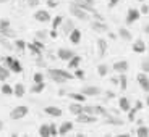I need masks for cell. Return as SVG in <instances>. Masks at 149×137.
I'll return each instance as SVG.
<instances>
[{"label": "cell", "instance_id": "1", "mask_svg": "<svg viewBox=\"0 0 149 137\" xmlns=\"http://www.w3.org/2000/svg\"><path fill=\"white\" fill-rule=\"evenodd\" d=\"M83 111L89 113V115H96V116H107L109 115V111L104 107H101V105H88V107L83 105Z\"/></svg>", "mask_w": 149, "mask_h": 137}, {"label": "cell", "instance_id": "2", "mask_svg": "<svg viewBox=\"0 0 149 137\" xmlns=\"http://www.w3.org/2000/svg\"><path fill=\"white\" fill-rule=\"evenodd\" d=\"M29 113V108L26 105H19V107H15L13 110L10 111V118L11 119H21Z\"/></svg>", "mask_w": 149, "mask_h": 137}, {"label": "cell", "instance_id": "3", "mask_svg": "<svg viewBox=\"0 0 149 137\" xmlns=\"http://www.w3.org/2000/svg\"><path fill=\"white\" fill-rule=\"evenodd\" d=\"M70 13L74 16V18L81 19V21H86V19H89V13H88V11H84L83 8H79L78 5H74V3H71V5H70Z\"/></svg>", "mask_w": 149, "mask_h": 137}, {"label": "cell", "instance_id": "4", "mask_svg": "<svg viewBox=\"0 0 149 137\" xmlns=\"http://www.w3.org/2000/svg\"><path fill=\"white\" fill-rule=\"evenodd\" d=\"M139 16H141V13H139L138 8H130V10L127 11V24L128 26H131V24H134V23L139 19Z\"/></svg>", "mask_w": 149, "mask_h": 137}, {"label": "cell", "instance_id": "5", "mask_svg": "<svg viewBox=\"0 0 149 137\" xmlns=\"http://www.w3.org/2000/svg\"><path fill=\"white\" fill-rule=\"evenodd\" d=\"M34 19H36L37 23H49V21H52L50 13H49L47 10H37L36 13H34Z\"/></svg>", "mask_w": 149, "mask_h": 137}, {"label": "cell", "instance_id": "6", "mask_svg": "<svg viewBox=\"0 0 149 137\" xmlns=\"http://www.w3.org/2000/svg\"><path fill=\"white\" fill-rule=\"evenodd\" d=\"M138 84H139V87H141L144 92H148L149 94V76L146 73H139L138 74Z\"/></svg>", "mask_w": 149, "mask_h": 137}, {"label": "cell", "instance_id": "7", "mask_svg": "<svg viewBox=\"0 0 149 137\" xmlns=\"http://www.w3.org/2000/svg\"><path fill=\"white\" fill-rule=\"evenodd\" d=\"M81 92L84 94L86 97H97L101 94V89H99L97 85H84L81 89Z\"/></svg>", "mask_w": 149, "mask_h": 137}, {"label": "cell", "instance_id": "8", "mask_svg": "<svg viewBox=\"0 0 149 137\" xmlns=\"http://www.w3.org/2000/svg\"><path fill=\"white\" fill-rule=\"evenodd\" d=\"M97 116L96 115H89V113H84L83 111L81 115H78V123H84V124H91V123H96Z\"/></svg>", "mask_w": 149, "mask_h": 137}, {"label": "cell", "instance_id": "9", "mask_svg": "<svg viewBox=\"0 0 149 137\" xmlns=\"http://www.w3.org/2000/svg\"><path fill=\"white\" fill-rule=\"evenodd\" d=\"M49 78L52 79L54 82H57V84H63V82L67 81V79L60 74L58 70H49Z\"/></svg>", "mask_w": 149, "mask_h": 137}, {"label": "cell", "instance_id": "10", "mask_svg": "<svg viewBox=\"0 0 149 137\" xmlns=\"http://www.w3.org/2000/svg\"><path fill=\"white\" fill-rule=\"evenodd\" d=\"M73 55H74V52L71 48H58V52H57V56L60 60H63V61H68Z\"/></svg>", "mask_w": 149, "mask_h": 137}, {"label": "cell", "instance_id": "11", "mask_svg": "<svg viewBox=\"0 0 149 137\" xmlns=\"http://www.w3.org/2000/svg\"><path fill=\"white\" fill-rule=\"evenodd\" d=\"M113 71H117V73H127L128 71V61L127 60H120V61H115V63H113Z\"/></svg>", "mask_w": 149, "mask_h": 137}, {"label": "cell", "instance_id": "12", "mask_svg": "<svg viewBox=\"0 0 149 137\" xmlns=\"http://www.w3.org/2000/svg\"><path fill=\"white\" fill-rule=\"evenodd\" d=\"M143 108V102H136V105H134L133 108H130V110L127 111L128 113V121H134V118H136V113H138L139 110Z\"/></svg>", "mask_w": 149, "mask_h": 137}, {"label": "cell", "instance_id": "13", "mask_svg": "<svg viewBox=\"0 0 149 137\" xmlns=\"http://www.w3.org/2000/svg\"><path fill=\"white\" fill-rule=\"evenodd\" d=\"M91 28H93L96 32H107L109 31V26L105 24L104 21H101V19H97V21H94L93 24H91Z\"/></svg>", "mask_w": 149, "mask_h": 137}, {"label": "cell", "instance_id": "14", "mask_svg": "<svg viewBox=\"0 0 149 137\" xmlns=\"http://www.w3.org/2000/svg\"><path fill=\"white\" fill-rule=\"evenodd\" d=\"M44 113H45V115H49V116H54V118H58V116H62L63 111L60 110L58 107H52V105H50V107H45L44 108Z\"/></svg>", "mask_w": 149, "mask_h": 137}, {"label": "cell", "instance_id": "15", "mask_svg": "<svg viewBox=\"0 0 149 137\" xmlns=\"http://www.w3.org/2000/svg\"><path fill=\"white\" fill-rule=\"evenodd\" d=\"M131 48H133L134 53H144L146 52V44H144V41H143V39H136Z\"/></svg>", "mask_w": 149, "mask_h": 137}, {"label": "cell", "instance_id": "16", "mask_svg": "<svg viewBox=\"0 0 149 137\" xmlns=\"http://www.w3.org/2000/svg\"><path fill=\"white\" fill-rule=\"evenodd\" d=\"M70 113L71 115H74V116H78V115H81L83 113V103H79V102H73V103H70Z\"/></svg>", "mask_w": 149, "mask_h": 137}, {"label": "cell", "instance_id": "17", "mask_svg": "<svg viewBox=\"0 0 149 137\" xmlns=\"http://www.w3.org/2000/svg\"><path fill=\"white\" fill-rule=\"evenodd\" d=\"M71 131H73V123H71V121L62 123V126L58 127V134H60V136H65V134L71 132Z\"/></svg>", "mask_w": 149, "mask_h": 137}, {"label": "cell", "instance_id": "18", "mask_svg": "<svg viewBox=\"0 0 149 137\" xmlns=\"http://www.w3.org/2000/svg\"><path fill=\"white\" fill-rule=\"evenodd\" d=\"M68 37H70V42H71V44H79V42H81V31L74 28V29L71 31L70 34H68Z\"/></svg>", "mask_w": 149, "mask_h": 137}, {"label": "cell", "instance_id": "19", "mask_svg": "<svg viewBox=\"0 0 149 137\" xmlns=\"http://www.w3.org/2000/svg\"><path fill=\"white\" fill-rule=\"evenodd\" d=\"M8 70H10L11 73H16V74L23 73V66H21V63H19L16 58L11 60V63H10V66H8Z\"/></svg>", "mask_w": 149, "mask_h": 137}, {"label": "cell", "instance_id": "20", "mask_svg": "<svg viewBox=\"0 0 149 137\" xmlns=\"http://www.w3.org/2000/svg\"><path fill=\"white\" fill-rule=\"evenodd\" d=\"M81 56L79 55H73L70 60H68V70H74V68H78L81 65Z\"/></svg>", "mask_w": 149, "mask_h": 137}, {"label": "cell", "instance_id": "21", "mask_svg": "<svg viewBox=\"0 0 149 137\" xmlns=\"http://www.w3.org/2000/svg\"><path fill=\"white\" fill-rule=\"evenodd\" d=\"M73 29H74L73 19H63V23H62V31H63L65 34H70Z\"/></svg>", "mask_w": 149, "mask_h": 137}, {"label": "cell", "instance_id": "22", "mask_svg": "<svg viewBox=\"0 0 149 137\" xmlns=\"http://www.w3.org/2000/svg\"><path fill=\"white\" fill-rule=\"evenodd\" d=\"M118 107H120V110H122V111H125V113H127V111L131 108V103H130V100H128L127 97H120Z\"/></svg>", "mask_w": 149, "mask_h": 137}, {"label": "cell", "instance_id": "23", "mask_svg": "<svg viewBox=\"0 0 149 137\" xmlns=\"http://www.w3.org/2000/svg\"><path fill=\"white\" fill-rule=\"evenodd\" d=\"M68 97L73 98L74 102H79V103H84V102H86V95L83 92H70V94H68Z\"/></svg>", "mask_w": 149, "mask_h": 137}, {"label": "cell", "instance_id": "24", "mask_svg": "<svg viewBox=\"0 0 149 137\" xmlns=\"http://www.w3.org/2000/svg\"><path fill=\"white\" fill-rule=\"evenodd\" d=\"M45 89V82H34V85H31V94H41Z\"/></svg>", "mask_w": 149, "mask_h": 137}, {"label": "cell", "instance_id": "25", "mask_svg": "<svg viewBox=\"0 0 149 137\" xmlns=\"http://www.w3.org/2000/svg\"><path fill=\"white\" fill-rule=\"evenodd\" d=\"M24 92H26V89H24V85L23 84H15V87H13V95L18 97V98H21L23 95H24Z\"/></svg>", "mask_w": 149, "mask_h": 137}, {"label": "cell", "instance_id": "26", "mask_svg": "<svg viewBox=\"0 0 149 137\" xmlns=\"http://www.w3.org/2000/svg\"><path fill=\"white\" fill-rule=\"evenodd\" d=\"M10 74H11V71L8 70L7 66L2 65V66H0V82H5L8 78H10Z\"/></svg>", "mask_w": 149, "mask_h": 137}, {"label": "cell", "instance_id": "27", "mask_svg": "<svg viewBox=\"0 0 149 137\" xmlns=\"http://www.w3.org/2000/svg\"><path fill=\"white\" fill-rule=\"evenodd\" d=\"M97 47H99V55L104 56L105 52H107V41L105 39H99L97 41Z\"/></svg>", "mask_w": 149, "mask_h": 137}, {"label": "cell", "instance_id": "28", "mask_svg": "<svg viewBox=\"0 0 149 137\" xmlns=\"http://www.w3.org/2000/svg\"><path fill=\"white\" fill-rule=\"evenodd\" d=\"M105 123H107V124H113V126H122L123 124V121L120 118H115V116H112V115H107L105 116Z\"/></svg>", "mask_w": 149, "mask_h": 137}, {"label": "cell", "instance_id": "29", "mask_svg": "<svg viewBox=\"0 0 149 137\" xmlns=\"http://www.w3.org/2000/svg\"><path fill=\"white\" fill-rule=\"evenodd\" d=\"M118 85L122 87V90H127V87H128V78H127V73H120Z\"/></svg>", "mask_w": 149, "mask_h": 137}, {"label": "cell", "instance_id": "30", "mask_svg": "<svg viewBox=\"0 0 149 137\" xmlns=\"http://www.w3.org/2000/svg\"><path fill=\"white\" fill-rule=\"evenodd\" d=\"M118 36L122 37L123 41H131L133 39V36H131V32L128 29H125V28H122V29H118Z\"/></svg>", "mask_w": 149, "mask_h": 137}, {"label": "cell", "instance_id": "31", "mask_svg": "<svg viewBox=\"0 0 149 137\" xmlns=\"http://www.w3.org/2000/svg\"><path fill=\"white\" fill-rule=\"evenodd\" d=\"M136 136L138 137H148L149 136V127L144 126V124H139L138 131H136Z\"/></svg>", "mask_w": 149, "mask_h": 137}, {"label": "cell", "instance_id": "32", "mask_svg": "<svg viewBox=\"0 0 149 137\" xmlns=\"http://www.w3.org/2000/svg\"><path fill=\"white\" fill-rule=\"evenodd\" d=\"M26 47L29 48V50H31V53H34L36 56H41V55H42V50H41L39 47H37V45L34 44V42H31V44H26Z\"/></svg>", "mask_w": 149, "mask_h": 137}, {"label": "cell", "instance_id": "33", "mask_svg": "<svg viewBox=\"0 0 149 137\" xmlns=\"http://www.w3.org/2000/svg\"><path fill=\"white\" fill-rule=\"evenodd\" d=\"M0 92L3 95H13V87L10 84H0Z\"/></svg>", "mask_w": 149, "mask_h": 137}, {"label": "cell", "instance_id": "34", "mask_svg": "<svg viewBox=\"0 0 149 137\" xmlns=\"http://www.w3.org/2000/svg\"><path fill=\"white\" fill-rule=\"evenodd\" d=\"M97 74H99V76H101V78H105V76H107L109 74V66L107 65H99V66H97Z\"/></svg>", "mask_w": 149, "mask_h": 137}, {"label": "cell", "instance_id": "35", "mask_svg": "<svg viewBox=\"0 0 149 137\" xmlns=\"http://www.w3.org/2000/svg\"><path fill=\"white\" fill-rule=\"evenodd\" d=\"M39 136L50 137V127H49V124H42V126L39 127Z\"/></svg>", "mask_w": 149, "mask_h": 137}, {"label": "cell", "instance_id": "36", "mask_svg": "<svg viewBox=\"0 0 149 137\" xmlns=\"http://www.w3.org/2000/svg\"><path fill=\"white\" fill-rule=\"evenodd\" d=\"M0 34L5 37H15V32H13V29H10V26L8 28H0Z\"/></svg>", "mask_w": 149, "mask_h": 137}, {"label": "cell", "instance_id": "37", "mask_svg": "<svg viewBox=\"0 0 149 137\" xmlns=\"http://www.w3.org/2000/svg\"><path fill=\"white\" fill-rule=\"evenodd\" d=\"M62 23H63V16H55V18L52 19V29H57V28L62 26Z\"/></svg>", "mask_w": 149, "mask_h": 137}, {"label": "cell", "instance_id": "38", "mask_svg": "<svg viewBox=\"0 0 149 137\" xmlns=\"http://www.w3.org/2000/svg\"><path fill=\"white\" fill-rule=\"evenodd\" d=\"M141 71L146 74H149V58H144L141 61Z\"/></svg>", "mask_w": 149, "mask_h": 137}, {"label": "cell", "instance_id": "39", "mask_svg": "<svg viewBox=\"0 0 149 137\" xmlns=\"http://www.w3.org/2000/svg\"><path fill=\"white\" fill-rule=\"evenodd\" d=\"M74 78H78V79H81V81H83V79H84L86 78V74H84V71H83V70H79V68H74Z\"/></svg>", "mask_w": 149, "mask_h": 137}, {"label": "cell", "instance_id": "40", "mask_svg": "<svg viewBox=\"0 0 149 137\" xmlns=\"http://www.w3.org/2000/svg\"><path fill=\"white\" fill-rule=\"evenodd\" d=\"M15 45H16V48H18L19 52H21V50H24V48H26V42L23 41V39H16Z\"/></svg>", "mask_w": 149, "mask_h": 137}, {"label": "cell", "instance_id": "41", "mask_svg": "<svg viewBox=\"0 0 149 137\" xmlns=\"http://www.w3.org/2000/svg\"><path fill=\"white\" fill-rule=\"evenodd\" d=\"M45 37H47V31H37L36 32V39H39V41H45Z\"/></svg>", "mask_w": 149, "mask_h": 137}, {"label": "cell", "instance_id": "42", "mask_svg": "<svg viewBox=\"0 0 149 137\" xmlns=\"http://www.w3.org/2000/svg\"><path fill=\"white\" fill-rule=\"evenodd\" d=\"M33 79H34V82H42V81H44V74H42V73H36Z\"/></svg>", "mask_w": 149, "mask_h": 137}, {"label": "cell", "instance_id": "43", "mask_svg": "<svg viewBox=\"0 0 149 137\" xmlns=\"http://www.w3.org/2000/svg\"><path fill=\"white\" fill-rule=\"evenodd\" d=\"M49 127H50V137H52V136H57V134H58V129H57L55 124H49Z\"/></svg>", "mask_w": 149, "mask_h": 137}, {"label": "cell", "instance_id": "44", "mask_svg": "<svg viewBox=\"0 0 149 137\" xmlns=\"http://www.w3.org/2000/svg\"><path fill=\"white\" fill-rule=\"evenodd\" d=\"M139 13H141V15H148V13H149V7H148V5H141Z\"/></svg>", "mask_w": 149, "mask_h": 137}, {"label": "cell", "instance_id": "45", "mask_svg": "<svg viewBox=\"0 0 149 137\" xmlns=\"http://www.w3.org/2000/svg\"><path fill=\"white\" fill-rule=\"evenodd\" d=\"M10 26V21H8V19H0V28H8Z\"/></svg>", "mask_w": 149, "mask_h": 137}, {"label": "cell", "instance_id": "46", "mask_svg": "<svg viewBox=\"0 0 149 137\" xmlns=\"http://www.w3.org/2000/svg\"><path fill=\"white\" fill-rule=\"evenodd\" d=\"M34 44H36L37 47L41 48L42 52H44V42H42V41H39V39H36V41H34Z\"/></svg>", "mask_w": 149, "mask_h": 137}, {"label": "cell", "instance_id": "47", "mask_svg": "<svg viewBox=\"0 0 149 137\" xmlns=\"http://www.w3.org/2000/svg\"><path fill=\"white\" fill-rule=\"evenodd\" d=\"M47 5L50 8H57V5H58V2H55V0H47Z\"/></svg>", "mask_w": 149, "mask_h": 137}, {"label": "cell", "instance_id": "48", "mask_svg": "<svg viewBox=\"0 0 149 137\" xmlns=\"http://www.w3.org/2000/svg\"><path fill=\"white\" fill-rule=\"evenodd\" d=\"M118 2H120V0H109V8H113Z\"/></svg>", "mask_w": 149, "mask_h": 137}, {"label": "cell", "instance_id": "49", "mask_svg": "<svg viewBox=\"0 0 149 137\" xmlns=\"http://www.w3.org/2000/svg\"><path fill=\"white\" fill-rule=\"evenodd\" d=\"M37 3H39V0H29V5H31V7H36Z\"/></svg>", "mask_w": 149, "mask_h": 137}, {"label": "cell", "instance_id": "50", "mask_svg": "<svg viewBox=\"0 0 149 137\" xmlns=\"http://www.w3.org/2000/svg\"><path fill=\"white\" fill-rule=\"evenodd\" d=\"M50 37H52V39H55V37H57V29H52V31H50Z\"/></svg>", "mask_w": 149, "mask_h": 137}, {"label": "cell", "instance_id": "51", "mask_svg": "<svg viewBox=\"0 0 149 137\" xmlns=\"http://www.w3.org/2000/svg\"><path fill=\"white\" fill-rule=\"evenodd\" d=\"M113 97H115V94L112 92V90H110V92L107 90V98H113Z\"/></svg>", "mask_w": 149, "mask_h": 137}, {"label": "cell", "instance_id": "52", "mask_svg": "<svg viewBox=\"0 0 149 137\" xmlns=\"http://www.w3.org/2000/svg\"><path fill=\"white\" fill-rule=\"evenodd\" d=\"M110 81H112V84H118V79H117V78H112Z\"/></svg>", "mask_w": 149, "mask_h": 137}, {"label": "cell", "instance_id": "53", "mask_svg": "<svg viewBox=\"0 0 149 137\" xmlns=\"http://www.w3.org/2000/svg\"><path fill=\"white\" fill-rule=\"evenodd\" d=\"M144 32L149 34V24H148V26H144Z\"/></svg>", "mask_w": 149, "mask_h": 137}, {"label": "cell", "instance_id": "54", "mask_svg": "<svg viewBox=\"0 0 149 137\" xmlns=\"http://www.w3.org/2000/svg\"><path fill=\"white\" fill-rule=\"evenodd\" d=\"M84 2H88L89 5H94V0H84Z\"/></svg>", "mask_w": 149, "mask_h": 137}, {"label": "cell", "instance_id": "55", "mask_svg": "<svg viewBox=\"0 0 149 137\" xmlns=\"http://www.w3.org/2000/svg\"><path fill=\"white\" fill-rule=\"evenodd\" d=\"M3 129V121H2V119H0V131Z\"/></svg>", "mask_w": 149, "mask_h": 137}, {"label": "cell", "instance_id": "56", "mask_svg": "<svg viewBox=\"0 0 149 137\" xmlns=\"http://www.w3.org/2000/svg\"><path fill=\"white\" fill-rule=\"evenodd\" d=\"M5 2H8V0H0V3H5Z\"/></svg>", "mask_w": 149, "mask_h": 137}, {"label": "cell", "instance_id": "57", "mask_svg": "<svg viewBox=\"0 0 149 137\" xmlns=\"http://www.w3.org/2000/svg\"><path fill=\"white\" fill-rule=\"evenodd\" d=\"M148 105H149V97H148Z\"/></svg>", "mask_w": 149, "mask_h": 137}, {"label": "cell", "instance_id": "58", "mask_svg": "<svg viewBox=\"0 0 149 137\" xmlns=\"http://www.w3.org/2000/svg\"><path fill=\"white\" fill-rule=\"evenodd\" d=\"M138 2H144V0H138Z\"/></svg>", "mask_w": 149, "mask_h": 137}]
</instances>
